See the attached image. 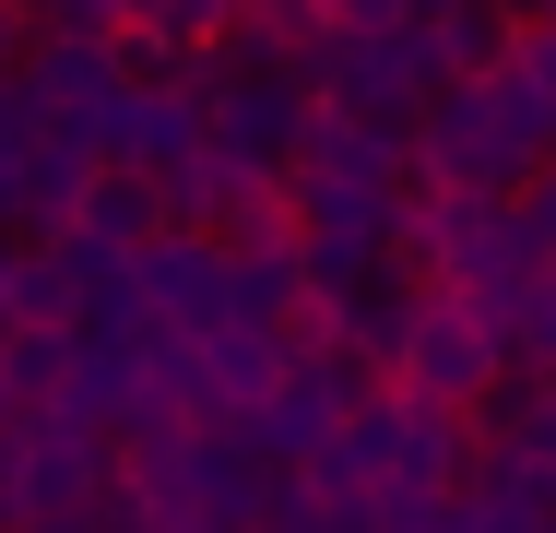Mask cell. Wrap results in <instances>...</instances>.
Instances as JSON below:
<instances>
[{
    "label": "cell",
    "instance_id": "cell-8",
    "mask_svg": "<svg viewBox=\"0 0 556 533\" xmlns=\"http://www.w3.org/2000/svg\"><path fill=\"white\" fill-rule=\"evenodd\" d=\"M427 36H439L450 84H462V72H497V60L521 48V0H450V12L427 24Z\"/></svg>",
    "mask_w": 556,
    "mask_h": 533
},
{
    "label": "cell",
    "instance_id": "cell-9",
    "mask_svg": "<svg viewBox=\"0 0 556 533\" xmlns=\"http://www.w3.org/2000/svg\"><path fill=\"white\" fill-rule=\"evenodd\" d=\"M509 356H521V368H545V380H556V261H545V285H533V297L509 309Z\"/></svg>",
    "mask_w": 556,
    "mask_h": 533
},
{
    "label": "cell",
    "instance_id": "cell-14",
    "mask_svg": "<svg viewBox=\"0 0 556 533\" xmlns=\"http://www.w3.org/2000/svg\"><path fill=\"white\" fill-rule=\"evenodd\" d=\"M545 533H556V498H545Z\"/></svg>",
    "mask_w": 556,
    "mask_h": 533
},
{
    "label": "cell",
    "instance_id": "cell-7",
    "mask_svg": "<svg viewBox=\"0 0 556 533\" xmlns=\"http://www.w3.org/2000/svg\"><path fill=\"white\" fill-rule=\"evenodd\" d=\"M178 202H166V178L154 166H130V154H96L84 166V190H72V237L84 249H142V237H166Z\"/></svg>",
    "mask_w": 556,
    "mask_h": 533
},
{
    "label": "cell",
    "instance_id": "cell-1",
    "mask_svg": "<svg viewBox=\"0 0 556 533\" xmlns=\"http://www.w3.org/2000/svg\"><path fill=\"white\" fill-rule=\"evenodd\" d=\"M415 166L439 178V190H533L556 166V96L521 72V48L497 60V72H462L439 84V107L415 119Z\"/></svg>",
    "mask_w": 556,
    "mask_h": 533
},
{
    "label": "cell",
    "instance_id": "cell-4",
    "mask_svg": "<svg viewBox=\"0 0 556 533\" xmlns=\"http://www.w3.org/2000/svg\"><path fill=\"white\" fill-rule=\"evenodd\" d=\"M308 119H320V84L296 60H237V72H214V154H237V166L296 178Z\"/></svg>",
    "mask_w": 556,
    "mask_h": 533
},
{
    "label": "cell",
    "instance_id": "cell-13",
    "mask_svg": "<svg viewBox=\"0 0 556 533\" xmlns=\"http://www.w3.org/2000/svg\"><path fill=\"white\" fill-rule=\"evenodd\" d=\"M533 12H556V0H521V24H533Z\"/></svg>",
    "mask_w": 556,
    "mask_h": 533
},
{
    "label": "cell",
    "instance_id": "cell-12",
    "mask_svg": "<svg viewBox=\"0 0 556 533\" xmlns=\"http://www.w3.org/2000/svg\"><path fill=\"white\" fill-rule=\"evenodd\" d=\"M24 36H36V0H0V84L24 72Z\"/></svg>",
    "mask_w": 556,
    "mask_h": 533
},
{
    "label": "cell",
    "instance_id": "cell-2",
    "mask_svg": "<svg viewBox=\"0 0 556 533\" xmlns=\"http://www.w3.org/2000/svg\"><path fill=\"white\" fill-rule=\"evenodd\" d=\"M509 368H521V356H509V309H485L473 285H427L415 344H403V380L439 392V404H485Z\"/></svg>",
    "mask_w": 556,
    "mask_h": 533
},
{
    "label": "cell",
    "instance_id": "cell-11",
    "mask_svg": "<svg viewBox=\"0 0 556 533\" xmlns=\"http://www.w3.org/2000/svg\"><path fill=\"white\" fill-rule=\"evenodd\" d=\"M509 202H521V225L545 237V261H556V166H545V178H533V190H509Z\"/></svg>",
    "mask_w": 556,
    "mask_h": 533
},
{
    "label": "cell",
    "instance_id": "cell-5",
    "mask_svg": "<svg viewBox=\"0 0 556 533\" xmlns=\"http://www.w3.org/2000/svg\"><path fill=\"white\" fill-rule=\"evenodd\" d=\"M108 154H130V166H154L166 190L214 154V84H130L108 119Z\"/></svg>",
    "mask_w": 556,
    "mask_h": 533
},
{
    "label": "cell",
    "instance_id": "cell-6",
    "mask_svg": "<svg viewBox=\"0 0 556 533\" xmlns=\"http://www.w3.org/2000/svg\"><path fill=\"white\" fill-rule=\"evenodd\" d=\"M285 368H296L285 320H214V332H190V416H225V426H237Z\"/></svg>",
    "mask_w": 556,
    "mask_h": 533
},
{
    "label": "cell",
    "instance_id": "cell-10",
    "mask_svg": "<svg viewBox=\"0 0 556 533\" xmlns=\"http://www.w3.org/2000/svg\"><path fill=\"white\" fill-rule=\"evenodd\" d=\"M36 24H84V36H118L130 0H36Z\"/></svg>",
    "mask_w": 556,
    "mask_h": 533
},
{
    "label": "cell",
    "instance_id": "cell-15",
    "mask_svg": "<svg viewBox=\"0 0 556 533\" xmlns=\"http://www.w3.org/2000/svg\"><path fill=\"white\" fill-rule=\"evenodd\" d=\"M0 533H12V510H0Z\"/></svg>",
    "mask_w": 556,
    "mask_h": 533
},
{
    "label": "cell",
    "instance_id": "cell-3",
    "mask_svg": "<svg viewBox=\"0 0 556 533\" xmlns=\"http://www.w3.org/2000/svg\"><path fill=\"white\" fill-rule=\"evenodd\" d=\"M12 84H24V107H36V131H84V142H108L118 96H130V60H118V36H84V24H36Z\"/></svg>",
    "mask_w": 556,
    "mask_h": 533
}]
</instances>
